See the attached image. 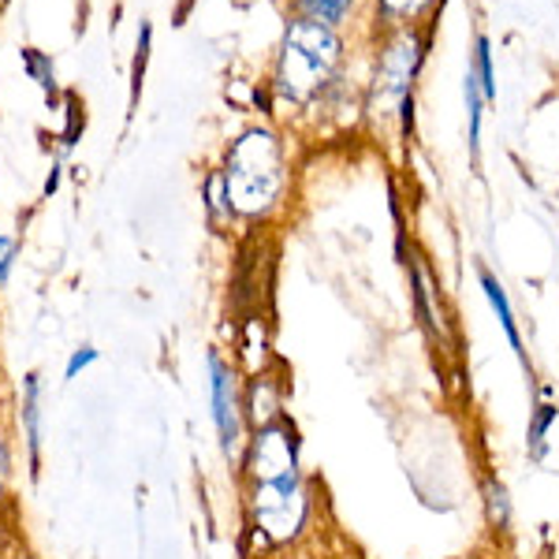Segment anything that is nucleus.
Listing matches in <instances>:
<instances>
[{
	"mask_svg": "<svg viewBox=\"0 0 559 559\" xmlns=\"http://www.w3.org/2000/svg\"><path fill=\"white\" fill-rule=\"evenodd\" d=\"M228 202L239 216L269 213L284 194V150L273 131H247L231 142L228 165H224Z\"/></svg>",
	"mask_w": 559,
	"mask_h": 559,
	"instance_id": "1",
	"label": "nucleus"
},
{
	"mask_svg": "<svg viewBox=\"0 0 559 559\" xmlns=\"http://www.w3.org/2000/svg\"><path fill=\"white\" fill-rule=\"evenodd\" d=\"M336 64H340V38L332 34V26L299 20L287 26L284 34L276 90L284 97H292V102H310L313 94H321L329 86Z\"/></svg>",
	"mask_w": 559,
	"mask_h": 559,
	"instance_id": "2",
	"label": "nucleus"
},
{
	"mask_svg": "<svg viewBox=\"0 0 559 559\" xmlns=\"http://www.w3.org/2000/svg\"><path fill=\"white\" fill-rule=\"evenodd\" d=\"M205 373H210V411L216 440L224 455H239L247 448V414H242V388L231 362H224L221 350L205 355Z\"/></svg>",
	"mask_w": 559,
	"mask_h": 559,
	"instance_id": "3",
	"label": "nucleus"
},
{
	"mask_svg": "<svg viewBox=\"0 0 559 559\" xmlns=\"http://www.w3.org/2000/svg\"><path fill=\"white\" fill-rule=\"evenodd\" d=\"M41 373L26 369L20 384V426H23V444H26V471L38 481L41 474Z\"/></svg>",
	"mask_w": 559,
	"mask_h": 559,
	"instance_id": "4",
	"label": "nucleus"
},
{
	"mask_svg": "<svg viewBox=\"0 0 559 559\" xmlns=\"http://www.w3.org/2000/svg\"><path fill=\"white\" fill-rule=\"evenodd\" d=\"M414 71H418V45H414V38H403L400 45H392V49L384 52L381 71H377V86H381L384 94H392L395 105L403 108L411 102Z\"/></svg>",
	"mask_w": 559,
	"mask_h": 559,
	"instance_id": "5",
	"label": "nucleus"
},
{
	"mask_svg": "<svg viewBox=\"0 0 559 559\" xmlns=\"http://www.w3.org/2000/svg\"><path fill=\"white\" fill-rule=\"evenodd\" d=\"M477 280H481V292H485V302L492 306V318L500 321V329H503V336H508V344L511 350H515V358H519V366L530 373V355H526V344H522V332H519V321H515V306H511L508 299V292H503V284H500V276L489 273V269H477Z\"/></svg>",
	"mask_w": 559,
	"mask_h": 559,
	"instance_id": "6",
	"label": "nucleus"
},
{
	"mask_svg": "<svg viewBox=\"0 0 559 559\" xmlns=\"http://www.w3.org/2000/svg\"><path fill=\"white\" fill-rule=\"evenodd\" d=\"M242 414H247V426L261 429L269 421L284 418V403H280V388L269 373H258L254 381L242 392Z\"/></svg>",
	"mask_w": 559,
	"mask_h": 559,
	"instance_id": "7",
	"label": "nucleus"
},
{
	"mask_svg": "<svg viewBox=\"0 0 559 559\" xmlns=\"http://www.w3.org/2000/svg\"><path fill=\"white\" fill-rule=\"evenodd\" d=\"M414 273H411V287H414V302H418V313H421V321H426V329H429V336L432 340H444L448 336V321L440 318V310H437V292H432V276L421 269V261H414Z\"/></svg>",
	"mask_w": 559,
	"mask_h": 559,
	"instance_id": "8",
	"label": "nucleus"
},
{
	"mask_svg": "<svg viewBox=\"0 0 559 559\" xmlns=\"http://www.w3.org/2000/svg\"><path fill=\"white\" fill-rule=\"evenodd\" d=\"M559 421V407L552 400H540L534 411H530V426H526V455L534 463H545L548 459V432Z\"/></svg>",
	"mask_w": 559,
	"mask_h": 559,
	"instance_id": "9",
	"label": "nucleus"
},
{
	"mask_svg": "<svg viewBox=\"0 0 559 559\" xmlns=\"http://www.w3.org/2000/svg\"><path fill=\"white\" fill-rule=\"evenodd\" d=\"M485 515H489V526L492 530H511V515H515V508H511V492H508V485L500 481L496 474L485 477Z\"/></svg>",
	"mask_w": 559,
	"mask_h": 559,
	"instance_id": "10",
	"label": "nucleus"
},
{
	"mask_svg": "<svg viewBox=\"0 0 559 559\" xmlns=\"http://www.w3.org/2000/svg\"><path fill=\"white\" fill-rule=\"evenodd\" d=\"M466 116H471V153L477 157L481 153V108H485V94H481V79H477L474 64H466Z\"/></svg>",
	"mask_w": 559,
	"mask_h": 559,
	"instance_id": "11",
	"label": "nucleus"
},
{
	"mask_svg": "<svg viewBox=\"0 0 559 559\" xmlns=\"http://www.w3.org/2000/svg\"><path fill=\"white\" fill-rule=\"evenodd\" d=\"M23 68H26V75L45 90V97L52 102V97H57V68H52V60L45 57L41 49H23Z\"/></svg>",
	"mask_w": 559,
	"mask_h": 559,
	"instance_id": "12",
	"label": "nucleus"
},
{
	"mask_svg": "<svg viewBox=\"0 0 559 559\" xmlns=\"http://www.w3.org/2000/svg\"><path fill=\"white\" fill-rule=\"evenodd\" d=\"M471 64H474V71H477V79H481L485 102H492V97H496V71H492V45H489V38H485V34L474 41Z\"/></svg>",
	"mask_w": 559,
	"mask_h": 559,
	"instance_id": "13",
	"label": "nucleus"
},
{
	"mask_svg": "<svg viewBox=\"0 0 559 559\" xmlns=\"http://www.w3.org/2000/svg\"><path fill=\"white\" fill-rule=\"evenodd\" d=\"M205 210H210L213 224L231 221V216H236V210H231V202H228V187H224L221 173H213L210 179H205Z\"/></svg>",
	"mask_w": 559,
	"mask_h": 559,
	"instance_id": "14",
	"label": "nucleus"
},
{
	"mask_svg": "<svg viewBox=\"0 0 559 559\" xmlns=\"http://www.w3.org/2000/svg\"><path fill=\"white\" fill-rule=\"evenodd\" d=\"M350 4H355V0H302V12H306V20H313V23L336 26V23H344Z\"/></svg>",
	"mask_w": 559,
	"mask_h": 559,
	"instance_id": "15",
	"label": "nucleus"
},
{
	"mask_svg": "<svg viewBox=\"0 0 559 559\" xmlns=\"http://www.w3.org/2000/svg\"><path fill=\"white\" fill-rule=\"evenodd\" d=\"M146 60H150V23H142V31H139V52H134V64H131V102L139 97V90H142Z\"/></svg>",
	"mask_w": 559,
	"mask_h": 559,
	"instance_id": "16",
	"label": "nucleus"
},
{
	"mask_svg": "<svg viewBox=\"0 0 559 559\" xmlns=\"http://www.w3.org/2000/svg\"><path fill=\"white\" fill-rule=\"evenodd\" d=\"M86 128V116H83V102L79 94H68V128H64V150H71L79 142V134Z\"/></svg>",
	"mask_w": 559,
	"mask_h": 559,
	"instance_id": "17",
	"label": "nucleus"
},
{
	"mask_svg": "<svg viewBox=\"0 0 559 559\" xmlns=\"http://www.w3.org/2000/svg\"><path fill=\"white\" fill-rule=\"evenodd\" d=\"M97 358H102V355H97V347H94V344L75 347V350H71V358H68V366H64V381H75V377H79V373H86V369L94 366Z\"/></svg>",
	"mask_w": 559,
	"mask_h": 559,
	"instance_id": "18",
	"label": "nucleus"
},
{
	"mask_svg": "<svg viewBox=\"0 0 559 559\" xmlns=\"http://www.w3.org/2000/svg\"><path fill=\"white\" fill-rule=\"evenodd\" d=\"M15 258H20V239H15V236H0V287H4L8 276H12Z\"/></svg>",
	"mask_w": 559,
	"mask_h": 559,
	"instance_id": "19",
	"label": "nucleus"
},
{
	"mask_svg": "<svg viewBox=\"0 0 559 559\" xmlns=\"http://www.w3.org/2000/svg\"><path fill=\"white\" fill-rule=\"evenodd\" d=\"M429 0H381V8L388 15H418Z\"/></svg>",
	"mask_w": 559,
	"mask_h": 559,
	"instance_id": "20",
	"label": "nucleus"
},
{
	"mask_svg": "<svg viewBox=\"0 0 559 559\" xmlns=\"http://www.w3.org/2000/svg\"><path fill=\"white\" fill-rule=\"evenodd\" d=\"M8 477H12V444H8L4 432H0V496L8 489Z\"/></svg>",
	"mask_w": 559,
	"mask_h": 559,
	"instance_id": "21",
	"label": "nucleus"
},
{
	"mask_svg": "<svg viewBox=\"0 0 559 559\" xmlns=\"http://www.w3.org/2000/svg\"><path fill=\"white\" fill-rule=\"evenodd\" d=\"M60 187V160L52 165V173H49V179H45V194H52Z\"/></svg>",
	"mask_w": 559,
	"mask_h": 559,
	"instance_id": "22",
	"label": "nucleus"
},
{
	"mask_svg": "<svg viewBox=\"0 0 559 559\" xmlns=\"http://www.w3.org/2000/svg\"><path fill=\"white\" fill-rule=\"evenodd\" d=\"M12 559H34V556H26V552H20V556H12Z\"/></svg>",
	"mask_w": 559,
	"mask_h": 559,
	"instance_id": "23",
	"label": "nucleus"
},
{
	"mask_svg": "<svg viewBox=\"0 0 559 559\" xmlns=\"http://www.w3.org/2000/svg\"><path fill=\"white\" fill-rule=\"evenodd\" d=\"M0 556H4V552H0Z\"/></svg>",
	"mask_w": 559,
	"mask_h": 559,
	"instance_id": "24",
	"label": "nucleus"
}]
</instances>
